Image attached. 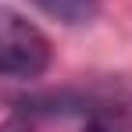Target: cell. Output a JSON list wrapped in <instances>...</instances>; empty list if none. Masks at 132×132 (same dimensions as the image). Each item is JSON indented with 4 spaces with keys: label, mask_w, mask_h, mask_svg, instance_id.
I'll use <instances>...</instances> for the list:
<instances>
[{
    "label": "cell",
    "mask_w": 132,
    "mask_h": 132,
    "mask_svg": "<svg viewBox=\"0 0 132 132\" xmlns=\"http://www.w3.org/2000/svg\"><path fill=\"white\" fill-rule=\"evenodd\" d=\"M4 132H32V129H29L25 121H18V118H7V121H4Z\"/></svg>",
    "instance_id": "277c9868"
},
{
    "label": "cell",
    "mask_w": 132,
    "mask_h": 132,
    "mask_svg": "<svg viewBox=\"0 0 132 132\" xmlns=\"http://www.w3.org/2000/svg\"><path fill=\"white\" fill-rule=\"evenodd\" d=\"M82 132H132L129 121H121V118H111V114H100V118H93Z\"/></svg>",
    "instance_id": "3957f363"
},
{
    "label": "cell",
    "mask_w": 132,
    "mask_h": 132,
    "mask_svg": "<svg viewBox=\"0 0 132 132\" xmlns=\"http://www.w3.org/2000/svg\"><path fill=\"white\" fill-rule=\"evenodd\" d=\"M64 25H86L100 14V0H29Z\"/></svg>",
    "instance_id": "7a4b0ae2"
},
{
    "label": "cell",
    "mask_w": 132,
    "mask_h": 132,
    "mask_svg": "<svg viewBox=\"0 0 132 132\" xmlns=\"http://www.w3.org/2000/svg\"><path fill=\"white\" fill-rule=\"evenodd\" d=\"M50 64V43L32 22L14 11H0V68L14 82L39 79Z\"/></svg>",
    "instance_id": "6da1fadb"
}]
</instances>
